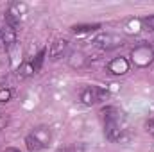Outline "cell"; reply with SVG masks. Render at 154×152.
Returning a JSON list of instances; mask_svg holds the SVG:
<instances>
[{
    "label": "cell",
    "instance_id": "8992f818",
    "mask_svg": "<svg viewBox=\"0 0 154 152\" xmlns=\"http://www.w3.org/2000/svg\"><path fill=\"white\" fill-rule=\"evenodd\" d=\"M131 68V63L127 57H113L109 63H108V72L111 75H125Z\"/></svg>",
    "mask_w": 154,
    "mask_h": 152
},
{
    "label": "cell",
    "instance_id": "9a60e30c",
    "mask_svg": "<svg viewBox=\"0 0 154 152\" xmlns=\"http://www.w3.org/2000/svg\"><path fill=\"white\" fill-rule=\"evenodd\" d=\"M45 56H47V48H41L38 54L34 56V59L31 61V63H32V68H34L36 74L41 70V66H43V63H45Z\"/></svg>",
    "mask_w": 154,
    "mask_h": 152
},
{
    "label": "cell",
    "instance_id": "ffe728a7",
    "mask_svg": "<svg viewBox=\"0 0 154 152\" xmlns=\"http://www.w3.org/2000/svg\"><path fill=\"white\" fill-rule=\"evenodd\" d=\"M56 152H72V149H68V147H61V149H57Z\"/></svg>",
    "mask_w": 154,
    "mask_h": 152
},
{
    "label": "cell",
    "instance_id": "d6986e66",
    "mask_svg": "<svg viewBox=\"0 0 154 152\" xmlns=\"http://www.w3.org/2000/svg\"><path fill=\"white\" fill-rule=\"evenodd\" d=\"M5 125H7V116L0 111V131H2V129H5Z\"/></svg>",
    "mask_w": 154,
    "mask_h": 152
},
{
    "label": "cell",
    "instance_id": "7402d4cb",
    "mask_svg": "<svg viewBox=\"0 0 154 152\" xmlns=\"http://www.w3.org/2000/svg\"><path fill=\"white\" fill-rule=\"evenodd\" d=\"M152 65H154V63H152Z\"/></svg>",
    "mask_w": 154,
    "mask_h": 152
},
{
    "label": "cell",
    "instance_id": "ac0fdd59",
    "mask_svg": "<svg viewBox=\"0 0 154 152\" xmlns=\"http://www.w3.org/2000/svg\"><path fill=\"white\" fill-rule=\"evenodd\" d=\"M145 127H147V132H149L151 136H154V116H151V118L145 122Z\"/></svg>",
    "mask_w": 154,
    "mask_h": 152
},
{
    "label": "cell",
    "instance_id": "7a4b0ae2",
    "mask_svg": "<svg viewBox=\"0 0 154 152\" xmlns=\"http://www.w3.org/2000/svg\"><path fill=\"white\" fill-rule=\"evenodd\" d=\"M131 65H134L136 68H147L154 63V47L149 43H142V45H136L133 50H131Z\"/></svg>",
    "mask_w": 154,
    "mask_h": 152
},
{
    "label": "cell",
    "instance_id": "5b68a950",
    "mask_svg": "<svg viewBox=\"0 0 154 152\" xmlns=\"http://www.w3.org/2000/svg\"><path fill=\"white\" fill-rule=\"evenodd\" d=\"M66 63L70 68L74 70H82L90 65V57L82 52V50H72L68 56H66Z\"/></svg>",
    "mask_w": 154,
    "mask_h": 152
},
{
    "label": "cell",
    "instance_id": "3957f363",
    "mask_svg": "<svg viewBox=\"0 0 154 152\" xmlns=\"http://www.w3.org/2000/svg\"><path fill=\"white\" fill-rule=\"evenodd\" d=\"M93 45L99 47L100 50L109 52V50H115L118 47H122V45H124V38H122L120 34H116V32L106 31V32H99V34L93 38Z\"/></svg>",
    "mask_w": 154,
    "mask_h": 152
},
{
    "label": "cell",
    "instance_id": "30bf717a",
    "mask_svg": "<svg viewBox=\"0 0 154 152\" xmlns=\"http://www.w3.org/2000/svg\"><path fill=\"white\" fill-rule=\"evenodd\" d=\"M34 74H36V72H34V68H32V63H31V61L22 63V65L18 66V70H16L18 79H29V77L34 75Z\"/></svg>",
    "mask_w": 154,
    "mask_h": 152
},
{
    "label": "cell",
    "instance_id": "277c9868",
    "mask_svg": "<svg viewBox=\"0 0 154 152\" xmlns=\"http://www.w3.org/2000/svg\"><path fill=\"white\" fill-rule=\"evenodd\" d=\"M79 97H81V102L84 106H93V104L104 100L108 97V91L102 90V88H99V86H86V88L81 90Z\"/></svg>",
    "mask_w": 154,
    "mask_h": 152
},
{
    "label": "cell",
    "instance_id": "8fae6325",
    "mask_svg": "<svg viewBox=\"0 0 154 152\" xmlns=\"http://www.w3.org/2000/svg\"><path fill=\"white\" fill-rule=\"evenodd\" d=\"M25 145H27L29 152H39L41 149H45V147H43V143L39 141V140L34 136V134H32V132L25 136Z\"/></svg>",
    "mask_w": 154,
    "mask_h": 152
},
{
    "label": "cell",
    "instance_id": "9c48e42d",
    "mask_svg": "<svg viewBox=\"0 0 154 152\" xmlns=\"http://www.w3.org/2000/svg\"><path fill=\"white\" fill-rule=\"evenodd\" d=\"M27 4L25 2H11L9 4V7H7V11L9 13H13L14 16H18V18H23V14H27Z\"/></svg>",
    "mask_w": 154,
    "mask_h": 152
},
{
    "label": "cell",
    "instance_id": "e0dca14e",
    "mask_svg": "<svg viewBox=\"0 0 154 152\" xmlns=\"http://www.w3.org/2000/svg\"><path fill=\"white\" fill-rule=\"evenodd\" d=\"M13 99V91L9 88H2L0 90V102H9Z\"/></svg>",
    "mask_w": 154,
    "mask_h": 152
},
{
    "label": "cell",
    "instance_id": "52a82bcc",
    "mask_svg": "<svg viewBox=\"0 0 154 152\" xmlns=\"http://www.w3.org/2000/svg\"><path fill=\"white\" fill-rule=\"evenodd\" d=\"M70 52H68V41L66 39H56L52 45H50V50H48V56L52 61H59L61 57H66Z\"/></svg>",
    "mask_w": 154,
    "mask_h": 152
},
{
    "label": "cell",
    "instance_id": "4fadbf2b",
    "mask_svg": "<svg viewBox=\"0 0 154 152\" xmlns=\"http://www.w3.org/2000/svg\"><path fill=\"white\" fill-rule=\"evenodd\" d=\"M124 31H125V34H138V32L142 31V22H140V18L129 20V22L124 25Z\"/></svg>",
    "mask_w": 154,
    "mask_h": 152
},
{
    "label": "cell",
    "instance_id": "6da1fadb",
    "mask_svg": "<svg viewBox=\"0 0 154 152\" xmlns=\"http://www.w3.org/2000/svg\"><path fill=\"white\" fill-rule=\"evenodd\" d=\"M102 120H104V134L109 141H118L125 134V116L124 113L115 108V106H106L102 111Z\"/></svg>",
    "mask_w": 154,
    "mask_h": 152
},
{
    "label": "cell",
    "instance_id": "44dd1931",
    "mask_svg": "<svg viewBox=\"0 0 154 152\" xmlns=\"http://www.w3.org/2000/svg\"><path fill=\"white\" fill-rule=\"evenodd\" d=\"M5 152H20L18 149H14V147H9V149H5Z\"/></svg>",
    "mask_w": 154,
    "mask_h": 152
},
{
    "label": "cell",
    "instance_id": "5bb4252c",
    "mask_svg": "<svg viewBox=\"0 0 154 152\" xmlns=\"http://www.w3.org/2000/svg\"><path fill=\"white\" fill-rule=\"evenodd\" d=\"M97 29H100V25H99V23H82V25H74V27H72V31H74L75 34L93 32V31H97Z\"/></svg>",
    "mask_w": 154,
    "mask_h": 152
},
{
    "label": "cell",
    "instance_id": "7c38bea8",
    "mask_svg": "<svg viewBox=\"0 0 154 152\" xmlns=\"http://www.w3.org/2000/svg\"><path fill=\"white\" fill-rule=\"evenodd\" d=\"M32 134L43 143V147H47V145L50 143V129H48V127H36V129L32 131Z\"/></svg>",
    "mask_w": 154,
    "mask_h": 152
},
{
    "label": "cell",
    "instance_id": "2e32d148",
    "mask_svg": "<svg viewBox=\"0 0 154 152\" xmlns=\"http://www.w3.org/2000/svg\"><path fill=\"white\" fill-rule=\"evenodd\" d=\"M142 22V29L143 31H154V14H149L145 18H140Z\"/></svg>",
    "mask_w": 154,
    "mask_h": 152
},
{
    "label": "cell",
    "instance_id": "ba28073f",
    "mask_svg": "<svg viewBox=\"0 0 154 152\" xmlns=\"http://www.w3.org/2000/svg\"><path fill=\"white\" fill-rule=\"evenodd\" d=\"M0 41H2V47L5 50H11L16 45V31L11 29L9 25L0 27Z\"/></svg>",
    "mask_w": 154,
    "mask_h": 152
}]
</instances>
